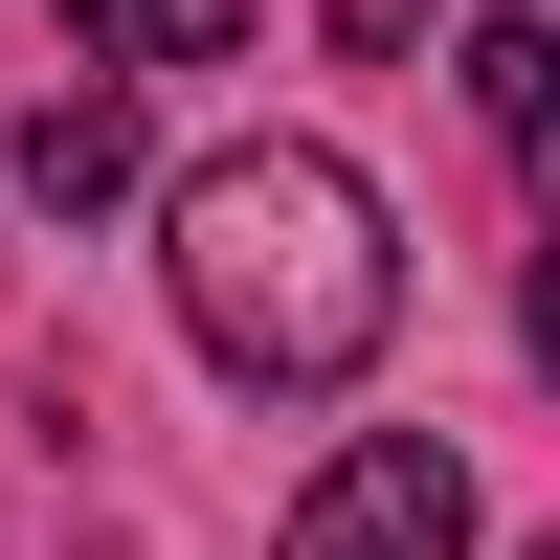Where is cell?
Here are the masks:
<instances>
[{"label": "cell", "mask_w": 560, "mask_h": 560, "mask_svg": "<svg viewBox=\"0 0 560 560\" xmlns=\"http://www.w3.org/2000/svg\"><path fill=\"white\" fill-rule=\"evenodd\" d=\"M516 314H538V382H560V247H538V292H516Z\"/></svg>", "instance_id": "obj_6"}, {"label": "cell", "mask_w": 560, "mask_h": 560, "mask_svg": "<svg viewBox=\"0 0 560 560\" xmlns=\"http://www.w3.org/2000/svg\"><path fill=\"white\" fill-rule=\"evenodd\" d=\"M538 23H560V0H538Z\"/></svg>", "instance_id": "obj_7"}, {"label": "cell", "mask_w": 560, "mask_h": 560, "mask_svg": "<svg viewBox=\"0 0 560 560\" xmlns=\"http://www.w3.org/2000/svg\"><path fill=\"white\" fill-rule=\"evenodd\" d=\"M45 23H68L90 68H224V45H247V0H45Z\"/></svg>", "instance_id": "obj_5"}, {"label": "cell", "mask_w": 560, "mask_h": 560, "mask_svg": "<svg viewBox=\"0 0 560 560\" xmlns=\"http://www.w3.org/2000/svg\"><path fill=\"white\" fill-rule=\"evenodd\" d=\"M269 560H471V471H448L427 427H359L337 471L292 493V538Z\"/></svg>", "instance_id": "obj_2"}, {"label": "cell", "mask_w": 560, "mask_h": 560, "mask_svg": "<svg viewBox=\"0 0 560 560\" xmlns=\"http://www.w3.org/2000/svg\"><path fill=\"white\" fill-rule=\"evenodd\" d=\"M471 113L560 179V23H538V0H493V23H471Z\"/></svg>", "instance_id": "obj_4"}, {"label": "cell", "mask_w": 560, "mask_h": 560, "mask_svg": "<svg viewBox=\"0 0 560 560\" xmlns=\"http://www.w3.org/2000/svg\"><path fill=\"white\" fill-rule=\"evenodd\" d=\"M23 202H45V224L135 202V90H45V113H23Z\"/></svg>", "instance_id": "obj_3"}, {"label": "cell", "mask_w": 560, "mask_h": 560, "mask_svg": "<svg viewBox=\"0 0 560 560\" xmlns=\"http://www.w3.org/2000/svg\"><path fill=\"white\" fill-rule=\"evenodd\" d=\"M158 269H179V337H202L224 382H269V404L359 382L382 314H404V224H382V179H359L337 135H247V158H202V179L158 202Z\"/></svg>", "instance_id": "obj_1"}]
</instances>
